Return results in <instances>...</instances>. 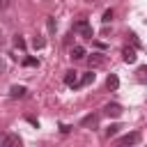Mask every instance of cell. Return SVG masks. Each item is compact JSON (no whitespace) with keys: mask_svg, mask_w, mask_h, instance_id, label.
Wrapping results in <instances>:
<instances>
[{"mask_svg":"<svg viewBox=\"0 0 147 147\" xmlns=\"http://www.w3.org/2000/svg\"><path fill=\"white\" fill-rule=\"evenodd\" d=\"M74 30H76L78 34H83V37H87V39H92V28H90V23H87L85 18L76 21V23H74Z\"/></svg>","mask_w":147,"mask_h":147,"instance_id":"cell-1","label":"cell"},{"mask_svg":"<svg viewBox=\"0 0 147 147\" xmlns=\"http://www.w3.org/2000/svg\"><path fill=\"white\" fill-rule=\"evenodd\" d=\"M103 113H106L108 117H119V115H122V106H119V103H108V106L103 108Z\"/></svg>","mask_w":147,"mask_h":147,"instance_id":"cell-2","label":"cell"},{"mask_svg":"<svg viewBox=\"0 0 147 147\" xmlns=\"http://www.w3.org/2000/svg\"><path fill=\"white\" fill-rule=\"evenodd\" d=\"M140 140V133H129V136H122L117 140V145H136Z\"/></svg>","mask_w":147,"mask_h":147,"instance_id":"cell-3","label":"cell"},{"mask_svg":"<svg viewBox=\"0 0 147 147\" xmlns=\"http://www.w3.org/2000/svg\"><path fill=\"white\" fill-rule=\"evenodd\" d=\"M2 145H5V147H11V145H21V138H18L16 133H7V136H2Z\"/></svg>","mask_w":147,"mask_h":147,"instance_id":"cell-4","label":"cell"},{"mask_svg":"<svg viewBox=\"0 0 147 147\" xmlns=\"http://www.w3.org/2000/svg\"><path fill=\"white\" fill-rule=\"evenodd\" d=\"M64 83H67L69 87H76V85H78V71H67V74H64Z\"/></svg>","mask_w":147,"mask_h":147,"instance_id":"cell-5","label":"cell"},{"mask_svg":"<svg viewBox=\"0 0 147 147\" xmlns=\"http://www.w3.org/2000/svg\"><path fill=\"white\" fill-rule=\"evenodd\" d=\"M9 96H11V99H23V96H25V87H23V85H11Z\"/></svg>","mask_w":147,"mask_h":147,"instance_id":"cell-6","label":"cell"},{"mask_svg":"<svg viewBox=\"0 0 147 147\" xmlns=\"http://www.w3.org/2000/svg\"><path fill=\"white\" fill-rule=\"evenodd\" d=\"M122 55H124V62H129V64H133V62H136V57H138L133 48H124V51H122Z\"/></svg>","mask_w":147,"mask_h":147,"instance_id":"cell-7","label":"cell"},{"mask_svg":"<svg viewBox=\"0 0 147 147\" xmlns=\"http://www.w3.org/2000/svg\"><path fill=\"white\" fill-rule=\"evenodd\" d=\"M85 57V48L83 46H74L71 48V60H83Z\"/></svg>","mask_w":147,"mask_h":147,"instance_id":"cell-8","label":"cell"},{"mask_svg":"<svg viewBox=\"0 0 147 147\" xmlns=\"http://www.w3.org/2000/svg\"><path fill=\"white\" fill-rule=\"evenodd\" d=\"M103 64V55L101 53H92L90 55V67H101Z\"/></svg>","mask_w":147,"mask_h":147,"instance_id":"cell-9","label":"cell"},{"mask_svg":"<svg viewBox=\"0 0 147 147\" xmlns=\"http://www.w3.org/2000/svg\"><path fill=\"white\" fill-rule=\"evenodd\" d=\"M96 122H99V117H96V115H87V117H83V122H80V124H83L85 129H90V126H96Z\"/></svg>","mask_w":147,"mask_h":147,"instance_id":"cell-10","label":"cell"},{"mask_svg":"<svg viewBox=\"0 0 147 147\" xmlns=\"http://www.w3.org/2000/svg\"><path fill=\"white\" fill-rule=\"evenodd\" d=\"M106 85H108V90H117V87H119V78H117L115 74H110L108 80H106Z\"/></svg>","mask_w":147,"mask_h":147,"instance_id":"cell-11","label":"cell"},{"mask_svg":"<svg viewBox=\"0 0 147 147\" xmlns=\"http://www.w3.org/2000/svg\"><path fill=\"white\" fill-rule=\"evenodd\" d=\"M90 83H94V74H92V71L83 74V78L78 80V85H90Z\"/></svg>","mask_w":147,"mask_h":147,"instance_id":"cell-12","label":"cell"},{"mask_svg":"<svg viewBox=\"0 0 147 147\" xmlns=\"http://www.w3.org/2000/svg\"><path fill=\"white\" fill-rule=\"evenodd\" d=\"M119 129H122L119 124H110V126L106 129V136H108V138H113V136H117V131H119Z\"/></svg>","mask_w":147,"mask_h":147,"instance_id":"cell-13","label":"cell"},{"mask_svg":"<svg viewBox=\"0 0 147 147\" xmlns=\"http://www.w3.org/2000/svg\"><path fill=\"white\" fill-rule=\"evenodd\" d=\"M113 16H115V11H113V9H106V11H103V18H101V21H103V23H110V21H113Z\"/></svg>","mask_w":147,"mask_h":147,"instance_id":"cell-14","label":"cell"},{"mask_svg":"<svg viewBox=\"0 0 147 147\" xmlns=\"http://www.w3.org/2000/svg\"><path fill=\"white\" fill-rule=\"evenodd\" d=\"M32 46H34V48H44V46H46L44 37H34V39H32Z\"/></svg>","mask_w":147,"mask_h":147,"instance_id":"cell-15","label":"cell"},{"mask_svg":"<svg viewBox=\"0 0 147 147\" xmlns=\"http://www.w3.org/2000/svg\"><path fill=\"white\" fill-rule=\"evenodd\" d=\"M14 46H16V48H25V41H23L21 37H14Z\"/></svg>","mask_w":147,"mask_h":147,"instance_id":"cell-16","label":"cell"},{"mask_svg":"<svg viewBox=\"0 0 147 147\" xmlns=\"http://www.w3.org/2000/svg\"><path fill=\"white\" fill-rule=\"evenodd\" d=\"M25 64H28V67H37L39 60H37V57H25Z\"/></svg>","mask_w":147,"mask_h":147,"instance_id":"cell-17","label":"cell"},{"mask_svg":"<svg viewBox=\"0 0 147 147\" xmlns=\"http://www.w3.org/2000/svg\"><path fill=\"white\" fill-rule=\"evenodd\" d=\"M129 37H131V41H133V44H136V46H140V41H138V37H136V34H133V32H131V34H129Z\"/></svg>","mask_w":147,"mask_h":147,"instance_id":"cell-18","label":"cell"},{"mask_svg":"<svg viewBox=\"0 0 147 147\" xmlns=\"http://www.w3.org/2000/svg\"><path fill=\"white\" fill-rule=\"evenodd\" d=\"M5 5H7V0H0V9H2V7H5Z\"/></svg>","mask_w":147,"mask_h":147,"instance_id":"cell-19","label":"cell"},{"mask_svg":"<svg viewBox=\"0 0 147 147\" xmlns=\"http://www.w3.org/2000/svg\"><path fill=\"white\" fill-rule=\"evenodd\" d=\"M2 69H5V64H2V60H0V71H2Z\"/></svg>","mask_w":147,"mask_h":147,"instance_id":"cell-20","label":"cell"},{"mask_svg":"<svg viewBox=\"0 0 147 147\" xmlns=\"http://www.w3.org/2000/svg\"><path fill=\"white\" fill-rule=\"evenodd\" d=\"M0 145H2V136H0Z\"/></svg>","mask_w":147,"mask_h":147,"instance_id":"cell-21","label":"cell"}]
</instances>
